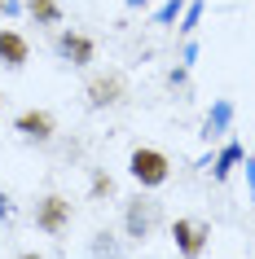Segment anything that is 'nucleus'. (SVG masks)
<instances>
[{
    "label": "nucleus",
    "mask_w": 255,
    "mask_h": 259,
    "mask_svg": "<svg viewBox=\"0 0 255 259\" xmlns=\"http://www.w3.org/2000/svg\"><path fill=\"white\" fill-rule=\"evenodd\" d=\"M128 171H132V180L141 185V189H159V185H167V176H172V163H167L163 150L141 145V150L128 154Z\"/></svg>",
    "instance_id": "f03ea898"
},
{
    "label": "nucleus",
    "mask_w": 255,
    "mask_h": 259,
    "mask_svg": "<svg viewBox=\"0 0 255 259\" xmlns=\"http://www.w3.org/2000/svg\"><path fill=\"white\" fill-rule=\"evenodd\" d=\"M163 224V202L159 198H150V193H132L128 202H123V237L128 242H150Z\"/></svg>",
    "instance_id": "f257e3e1"
},
{
    "label": "nucleus",
    "mask_w": 255,
    "mask_h": 259,
    "mask_svg": "<svg viewBox=\"0 0 255 259\" xmlns=\"http://www.w3.org/2000/svg\"><path fill=\"white\" fill-rule=\"evenodd\" d=\"M123 5H128V9H145L150 0H123Z\"/></svg>",
    "instance_id": "aec40b11"
},
{
    "label": "nucleus",
    "mask_w": 255,
    "mask_h": 259,
    "mask_svg": "<svg viewBox=\"0 0 255 259\" xmlns=\"http://www.w3.org/2000/svg\"><path fill=\"white\" fill-rule=\"evenodd\" d=\"M110 189H115V185H110V176H93V193H97V198H101V193H110Z\"/></svg>",
    "instance_id": "a211bd4d"
},
{
    "label": "nucleus",
    "mask_w": 255,
    "mask_h": 259,
    "mask_svg": "<svg viewBox=\"0 0 255 259\" xmlns=\"http://www.w3.org/2000/svg\"><path fill=\"white\" fill-rule=\"evenodd\" d=\"M18 259H44V255H35V250H22V255H18Z\"/></svg>",
    "instance_id": "412c9836"
},
{
    "label": "nucleus",
    "mask_w": 255,
    "mask_h": 259,
    "mask_svg": "<svg viewBox=\"0 0 255 259\" xmlns=\"http://www.w3.org/2000/svg\"><path fill=\"white\" fill-rule=\"evenodd\" d=\"M53 53L62 57L66 66L84 70V66H93V62H97V44L88 40V35H80V31L62 27V31H57V40H53Z\"/></svg>",
    "instance_id": "20e7f679"
},
{
    "label": "nucleus",
    "mask_w": 255,
    "mask_h": 259,
    "mask_svg": "<svg viewBox=\"0 0 255 259\" xmlns=\"http://www.w3.org/2000/svg\"><path fill=\"white\" fill-rule=\"evenodd\" d=\"M172 242H176V250H180L185 259H198L202 250H207V242H211V224L180 215V220L172 224Z\"/></svg>",
    "instance_id": "39448f33"
},
{
    "label": "nucleus",
    "mask_w": 255,
    "mask_h": 259,
    "mask_svg": "<svg viewBox=\"0 0 255 259\" xmlns=\"http://www.w3.org/2000/svg\"><path fill=\"white\" fill-rule=\"evenodd\" d=\"M0 14H5V18H18V14H22V5H18V0H0Z\"/></svg>",
    "instance_id": "6ab92c4d"
},
{
    "label": "nucleus",
    "mask_w": 255,
    "mask_h": 259,
    "mask_svg": "<svg viewBox=\"0 0 255 259\" xmlns=\"http://www.w3.org/2000/svg\"><path fill=\"white\" fill-rule=\"evenodd\" d=\"M88 259H128V246H123L119 233L97 229L93 237H88Z\"/></svg>",
    "instance_id": "1a4fd4ad"
},
{
    "label": "nucleus",
    "mask_w": 255,
    "mask_h": 259,
    "mask_svg": "<svg viewBox=\"0 0 255 259\" xmlns=\"http://www.w3.org/2000/svg\"><path fill=\"white\" fill-rule=\"evenodd\" d=\"M31 220H35V229L49 233V237H62L70 229V198L62 193H44L40 202L31 206Z\"/></svg>",
    "instance_id": "7ed1b4c3"
},
{
    "label": "nucleus",
    "mask_w": 255,
    "mask_h": 259,
    "mask_svg": "<svg viewBox=\"0 0 255 259\" xmlns=\"http://www.w3.org/2000/svg\"><path fill=\"white\" fill-rule=\"evenodd\" d=\"M14 132L22 141H31V145H49L53 132H57V123H53L49 110H27V114H18V119H14Z\"/></svg>",
    "instance_id": "423d86ee"
},
{
    "label": "nucleus",
    "mask_w": 255,
    "mask_h": 259,
    "mask_svg": "<svg viewBox=\"0 0 255 259\" xmlns=\"http://www.w3.org/2000/svg\"><path fill=\"white\" fill-rule=\"evenodd\" d=\"M27 9L35 18V27H62V5L57 0H31Z\"/></svg>",
    "instance_id": "f8f14e48"
},
{
    "label": "nucleus",
    "mask_w": 255,
    "mask_h": 259,
    "mask_svg": "<svg viewBox=\"0 0 255 259\" xmlns=\"http://www.w3.org/2000/svg\"><path fill=\"white\" fill-rule=\"evenodd\" d=\"M242 158H246V150H242L238 141H229V145L215 154V158H207V167H211V176H215V180H229V171H233V167H242Z\"/></svg>",
    "instance_id": "9b49d317"
},
{
    "label": "nucleus",
    "mask_w": 255,
    "mask_h": 259,
    "mask_svg": "<svg viewBox=\"0 0 255 259\" xmlns=\"http://www.w3.org/2000/svg\"><path fill=\"white\" fill-rule=\"evenodd\" d=\"M18 220V206H14V198H9V189H0V229H9Z\"/></svg>",
    "instance_id": "2eb2a0df"
},
{
    "label": "nucleus",
    "mask_w": 255,
    "mask_h": 259,
    "mask_svg": "<svg viewBox=\"0 0 255 259\" xmlns=\"http://www.w3.org/2000/svg\"><path fill=\"white\" fill-rule=\"evenodd\" d=\"M123 101V79L119 75H97L88 83V106L93 110H106V106H119Z\"/></svg>",
    "instance_id": "6e6552de"
},
{
    "label": "nucleus",
    "mask_w": 255,
    "mask_h": 259,
    "mask_svg": "<svg viewBox=\"0 0 255 259\" xmlns=\"http://www.w3.org/2000/svg\"><path fill=\"white\" fill-rule=\"evenodd\" d=\"M229 127H233V101H229V97H220V101L207 110V119H202V137L215 141V137H225Z\"/></svg>",
    "instance_id": "9d476101"
},
{
    "label": "nucleus",
    "mask_w": 255,
    "mask_h": 259,
    "mask_svg": "<svg viewBox=\"0 0 255 259\" xmlns=\"http://www.w3.org/2000/svg\"><path fill=\"white\" fill-rule=\"evenodd\" d=\"M180 14H185V0H167V5H159V9H154V27H172Z\"/></svg>",
    "instance_id": "ddd939ff"
},
{
    "label": "nucleus",
    "mask_w": 255,
    "mask_h": 259,
    "mask_svg": "<svg viewBox=\"0 0 255 259\" xmlns=\"http://www.w3.org/2000/svg\"><path fill=\"white\" fill-rule=\"evenodd\" d=\"M31 62V44H27V35L22 31H0V66L5 70H22Z\"/></svg>",
    "instance_id": "0eeeda50"
},
{
    "label": "nucleus",
    "mask_w": 255,
    "mask_h": 259,
    "mask_svg": "<svg viewBox=\"0 0 255 259\" xmlns=\"http://www.w3.org/2000/svg\"><path fill=\"white\" fill-rule=\"evenodd\" d=\"M202 9H207L202 0H189V5H185V14H180V31H185V35H194V31H198V22H202Z\"/></svg>",
    "instance_id": "4468645a"
},
{
    "label": "nucleus",
    "mask_w": 255,
    "mask_h": 259,
    "mask_svg": "<svg viewBox=\"0 0 255 259\" xmlns=\"http://www.w3.org/2000/svg\"><path fill=\"white\" fill-rule=\"evenodd\" d=\"M242 167H246V185H251V198H255V158H251V154L242 158Z\"/></svg>",
    "instance_id": "f3484780"
},
{
    "label": "nucleus",
    "mask_w": 255,
    "mask_h": 259,
    "mask_svg": "<svg viewBox=\"0 0 255 259\" xmlns=\"http://www.w3.org/2000/svg\"><path fill=\"white\" fill-rule=\"evenodd\" d=\"M194 62H198V44L189 40V44H185V53H180V66H194Z\"/></svg>",
    "instance_id": "dca6fc26"
}]
</instances>
